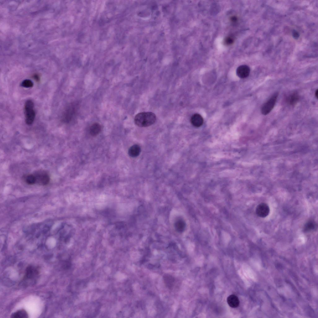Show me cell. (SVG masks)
Returning a JSON list of instances; mask_svg holds the SVG:
<instances>
[{"label":"cell","mask_w":318,"mask_h":318,"mask_svg":"<svg viewBox=\"0 0 318 318\" xmlns=\"http://www.w3.org/2000/svg\"><path fill=\"white\" fill-rule=\"evenodd\" d=\"M269 207L265 203H262L259 204L256 208V214L260 217L265 218L269 215Z\"/></svg>","instance_id":"52a82bcc"},{"label":"cell","mask_w":318,"mask_h":318,"mask_svg":"<svg viewBox=\"0 0 318 318\" xmlns=\"http://www.w3.org/2000/svg\"><path fill=\"white\" fill-rule=\"evenodd\" d=\"M141 151L140 147L137 145H135L130 147L128 151V154L132 157H136L138 156Z\"/></svg>","instance_id":"8fae6325"},{"label":"cell","mask_w":318,"mask_h":318,"mask_svg":"<svg viewBox=\"0 0 318 318\" xmlns=\"http://www.w3.org/2000/svg\"><path fill=\"white\" fill-rule=\"evenodd\" d=\"M23 179L24 181L28 185H33L36 184V179L34 174L26 175L23 176Z\"/></svg>","instance_id":"4fadbf2b"},{"label":"cell","mask_w":318,"mask_h":318,"mask_svg":"<svg viewBox=\"0 0 318 318\" xmlns=\"http://www.w3.org/2000/svg\"><path fill=\"white\" fill-rule=\"evenodd\" d=\"M39 274L38 269L32 266H29L26 268L24 280L31 281L36 278Z\"/></svg>","instance_id":"8992f818"},{"label":"cell","mask_w":318,"mask_h":318,"mask_svg":"<svg viewBox=\"0 0 318 318\" xmlns=\"http://www.w3.org/2000/svg\"><path fill=\"white\" fill-rule=\"evenodd\" d=\"M299 99L298 93L295 92L291 94L288 98V103L291 105H294L297 103Z\"/></svg>","instance_id":"9a60e30c"},{"label":"cell","mask_w":318,"mask_h":318,"mask_svg":"<svg viewBox=\"0 0 318 318\" xmlns=\"http://www.w3.org/2000/svg\"><path fill=\"white\" fill-rule=\"evenodd\" d=\"M175 226L176 230L180 232L183 231L186 227L185 223L181 220L176 222Z\"/></svg>","instance_id":"2e32d148"},{"label":"cell","mask_w":318,"mask_h":318,"mask_svg":"<svg viewBox=\"0 0 318 318\" xmlns=\"http://www.w3.org/2000/svg\"><path fill=\"white\" fill-rule=\"evenodd\" d=\"M76 110L75 105L73 104L69 106L64 113L63 121L66 123L71 121L76 114Z\"/></svg>","instance_id":"5b68a950"},{"label":"cell","mask_w":318,"mask_h":318,"mask_svg":"<svg viewBox=\"0 0 318 318\" xmlns=\"http://www.w3.org/2000/svg\"><path fill=\"white\" fill-rule=\"evenodd\" d=\"M278 95V93H276L263 106L261 112L266 115L269 114L275 107Z\"/></svg>","instance_id":"277c9868"},{"label":"cell","mask_w":318,"mask_h":318,"mask_svg":"<svg viewBox=\"0 0 318 318\" xmlns=\"http://www.w3.org/2000/svg\"><path fill=\"white\" fill-rule=\"evenodd\" d=\"M315 227V223L312 221H309L307 223L304 227L305 230L306 231H309L313 230Z\"/></svg>","instance_id":"e0dca14e"},{"label":"cell","mask_w":318,"mask_h":318,"mask_svg":"<svg viewBox=\"0 0 318 318\" xmlns=\"http://www.w3.org/2000/svg\"><path fill=\"white\" fill-rule=\"evenodd\" d=\"M250 69L249 66L246 65H242L239 66L236 70L237 76L240 78H244L250 75Z\"/></svg>","instance_id":"ba28073f"},{"label":"cell","mask_w":318,"mask_h":318,"mask_svg":"<svg viewBox=\"0 0 318 318\" xmlns=\"http://www.w3.org/2000/svg\"><path fill=\"white\" fill-rule=\"evenodd\" d=\"M234 42V40L231 37H228L226 38L224 40V43L225 45L227 46H230L232 45Z\"/></svg>","instance_id":"d6986e66"},{"label":"cell","mask_w":318,"mask_h":318,"mask_svg":"<svg viewBox=\"0 0 318 318\" xmlns=\"http://www.w3.org/2000/svg\"><path fill=\"white\" fill-rule=\"evenodd\" d=\"M227 302L229 305L232 308L238 307L240 304V301L238 298L234 295H231L227 297Z\"/></svg>","instance_id":"30bf717a"},{"label":"cell","mask_w":318,"mask_h":318,"mask_svg":"<svg viewBox=\"0 0 318 318\" xmlns=\"http://www.w3.org/2000/svg\"><path fill=\"white\" fill-rule=\"evenodd\" d=\"M36 179V184L40 185L46 186L50 182V177L49 174L43 170L38 171L34 173Z\"/></svg>","instance_id":"3957f363"},{"label":"cell","mask_w":318,"mask_h":318,"mask_svg":"<svg viewBox=\"0 0 318 318\" xmlns=\"http://www.w3.org/2000/svg\"><path fill=\"white\" fill-rule=\"evenodd\" d=\"M34 108V104L33 101L30 100L26 101L25 105V111L26 123L28 125L33 123L36 116Z\"/></svg>","instance_id":"7a4b0ae2"},{"label":"cell","mask_w":318,"mask_h":318,"mask_svg":"<svg viewBox=\"0 0 318 318\" xmlns=\"http://www.w3.org/2000/svg\"><path fill=\"white\" fill-rule=\"evenodd\" d=\"M191 122L194 127H198L203 124V119L200 115L196 114L192 116L191 119Z\"/></svg>","instance_id":"9c48e42d"},{"label":"cell","mask_w":318,"mask_h":318,"mask_svg":"<svg viewBox=\"0 0 318 318\" xmlns=\"http://www.w3.org/2000/svg\"><path fill=\"white\" fill-rule=\"evenodd\" d=\"M11 317L12 318H27L28 317V315L26 311L22 309L13 313L11 315Z\"/></svg>","instance_id":"5bb4252c"},{"label":"cell","mask_w":318,"mask_h":318,"mask_svg":"<svg viewBox=\"0 0 318 318\" xmlns=\"http://www.w3.org/2000/svg\"><path fill=\"white\" fill-rule=\"evenodd\" d=\"M156 118L155 115L152 112L140 113L135 116L134 123L139 127H148L155 123Z\"/></svg>","instance_id":"6da1fadb"},{"label":"cell","mask_w":318,"mask_h":318,"mask_svg":"<svg viewBox=\"0 0 318 318\" xmlns=\"http://www.w3.org/2000/svg\"><path fill=\"white\" fill-rule=\"evenodd\" d=\"M34 78L37 81H38L40 80V77L38 75L35 74L33 76Z\"/></svg>","instance_id":"7402d4cb"},{"label":"cell","mask_w":318,"mask_h":318,"mask_svg":"<svg viewBox=\"0 0 318 318\" xmlns=\"http://www.w3.org/2000/svg\"><path fill=\"white\" fill-rule=\"evenodd\" d=\"M21 85L24 87L29 88L33 86V83L30 80H25L22 82Z\"/></svg>","instance_id":"ac0fdd59"},{"label":"cell","mask_w":318,"mask_h":318,"mask_svg":"<svg viewBox=\"0 0 318 318\" xmlns=\"http://www.w3.org/2000/svg\"><path fill=\"white\" fill-rule=\"evenodd\" d=\"M231 20L232 22H235L237 21V18L235 16H232L231 18Z\"/></svg>","instance_id":"44dd1931"},{"label":"cell","mask_w":318,"mask_h":318,"mask_svg":"<svg viewBox=\"0 0 318 318\" xmlns=\"http://www.w3.org/2000/svg\"><path fill=\"white\" fill-rule=\"evenodd\" d=\"M315 95L317 99H318V90L317 89L316 90V91L315 92Z\"/></svg>","instance_id":"603a6c76"},{"label":"cell","mask_w":318,"mask_h":318,"mask_svg":"<svg viewBox=\"0 0 318 318\" xmlns=\"http://www.w3.org/2000/svg\"><path fill=\"white\" fill-rule=\"evenodd\" d=\"M292 36L294 38L297 39L300 37V34L297 31L294 30L292 32Z\"/></svg>","instance_id":"ffe728a7"},{"label":"cell","mask_w":318,"mask_h":318,"mask_svg":"<svg viewBox=\"0 0 318 318\" xmlns=\"http://www.w3.org/2000/svg\"><path fill=\"white\" fill-rule=\"evenodd\" d=\"M101 129V126L98 123L93 124L90 129V133L93 136H95L99 134Z\"/></svg>","instance_id":"7c38bea8"}]
</instances>
